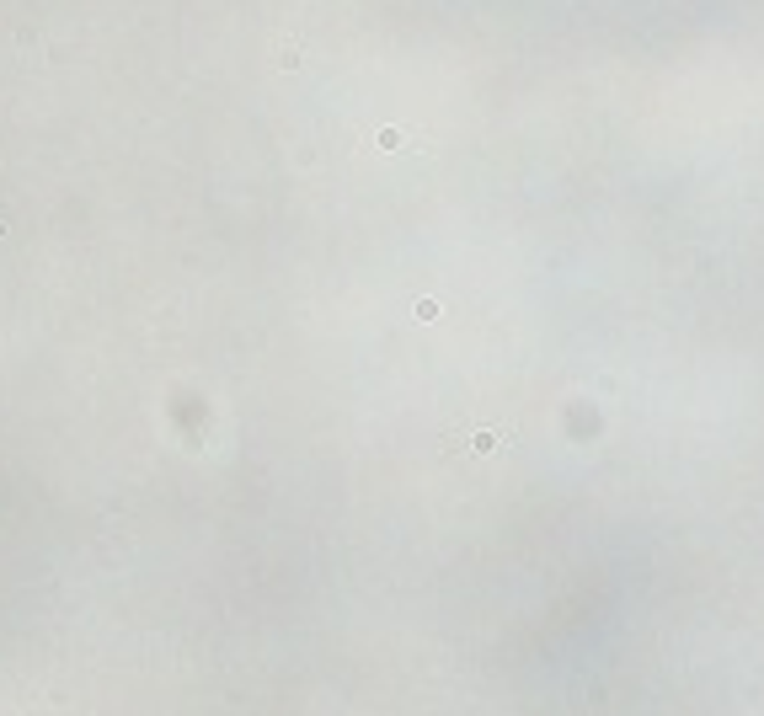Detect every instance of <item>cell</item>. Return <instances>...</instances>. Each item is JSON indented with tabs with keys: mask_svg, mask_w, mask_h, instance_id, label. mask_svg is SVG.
Returning a JSON list of instances; mask_svg holds the SVG:
<instances>
[{
	"mask_svg": "<svg viewBox=\"0 0 764 716\" xmlns=\"http://www.w3.org/2000/svg\"><path fill=\"white\" fill-rule=\"evenodd\" d=\"M380 150H401V134L396 128H380Z\"/></svg>",
	"mask_w": 764,
	"mask_h": 716,
	"instance_id": "cell-1",
	"label": "cell"
}]
</instances>
